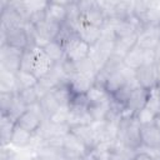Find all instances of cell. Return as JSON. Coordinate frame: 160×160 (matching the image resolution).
I'll use <instances>...</instances> for the list:
<instances>
[{
	"instance_id": "33",
	"label": "cell",
	"mask_w": 160,
	"mask_h": 160,
	"mask_svg": "<svg viewBox=\"0 0 160 160\" xmlns=\"http://www.w3.org/2000/svg\"><path fill=\"white\" fill-rule=\"evenodd\" d=\"M69 118V108H60L55 112H52L46 120L52 124H68Z\"/></svg>"
},
{
	"instance_id": "13",
	"label": "cell",
	"mask_w": 160,
	"mask_h": 160,
	"mask_svg": "<svg viewBox=\"0 0 160 160\" xmlns=\"http://www.w3.org/2000/svg\"><path fill=\"white\" fill-rule=\"evenodd\" d=\"M68 1H49L46 6V19L58 24H64L68 18Z\"/></svg>"
},
{
	"instance_id": "28",
	"label": "cell",
	"mask_w": 160,
	"mask_h": 160,
	"mask_svg": "<svg viewBox=\"0 0 160 160\" xmlns=\"http://www.w3.org/2000/svg\"><path fill=\"white\" fill-rule=\"evenodd\" d=\"M75 68H76V72L82 74V75H85V76H89V78H91L92 80L96 79L98 70H96V68L94 66L92 61L89 59V56L85 58V59H82V60H80V61H78V62H75Z\"/></svg>"
},
{
	"instance_id": "17",
	"label": "cell",
	"mask_w": 160,
	"mask_h": 160,
	"mask_svg": "<svg viewBox=\"0 0 160 160\" xmlns=\"http://www.w3.org/2000/svg\"><path fill=\"white\" fill-rule=\"evenodd\" d=\"M109 21L111 22V26H112V29H114V32H115L116 39L138 34V28H136L129 19H126V20L110 19Z\"/></svg>"
},
{
	"instance_id": "22",
	"label": "cell",
	"mask_w": 160,
	"mask_h": 160,
	"mask_svg": "<svg viewBox=\"0 0 160 160\" xmlns=\"http://www.w3.org/2000/svg\"><path fill=\"white\" fill-rule=\"evenodd\" d=\"M0 92H12L18 94L16 76L15 74L0 69Z\"/></svg>"
},
{
	"instance_id": "30",
	"label": "cell",
	"mask_w": 160,
	"mask_h": 160,
	"mask_svg": "<svg viewBox=\"0 0 160 160\" xmlns=\"http://www.w3.org/2000/svg\"><path fill=\"white\" fill-rule=\"evenodd\" d=\"M18 96L22 100V102L26 105V106H30L32 104H36L39 102L40 100V96L36 91V88H28V89H22L18 92Z\"/></svg>"
},
{
	"instance_id": "5",
	"label": "cell",
	"mask_w": 160,
	"mask_h": 160,
	"mask_svg": "<svg viewBox=\"0 0 160 160\" xmlns=\"http://www.w3.org/2000/svg\"><path fill=\"white\" fill-rule=\"evenodd\" d=\"M150 98V91L146 89H142L140 86L135 88L125 105V111L122 116H135L136 112H139L142 108L146 106V102Z\"/></svg>"
},
{
	"instance_id": "14",
	"label": "cell",
	"mask_w": 160,
	"mask_h": 160,
	"mask_svg": "<svg viewBox=\"0 0 160 160\" xmlns=\"http://www.w3.org/2000/svg\"><path fill=\"white\" fill-rule=\"evenodd\" d=\"M124 65L128 66L129 69L136 71L139 68L145 65V49L140 46H134L122 59Z\"/></svg>"
},
{
	"instance_id": "35",
	"label": "cell",
	"mask_w": 160,
	"mask_h": 160,
	"mask_svg": "<svg viewBox=\"0 0 160 160\" xmlns=\"http://www.w3.org/2000/svg\"><path fill=\"white\" fill-rule=\"evenodd\" d=\"M152 1H134V15L141 16L151 5Z\"/></svg>"
},
{
	"instance_id": "25",
	"label": "cell",
	"mask_w": 160,
	"mask_h": 160,
	"mask_svg": "<svg viewBox=\"0 0 160 160\" xmlns=\"http://www.w3.org/2000/svg\"><path fill=\"white\" fill-rule=\"evenodd\" d=\"M51 92H52L54 98L56 99L58 104H59L61 108H69V105H70V102H71L74 95H72L71 90L69 89L68 84H64V85L58 86V88L54 89Z\"/></svg>"
},
{
	"instance_id": "11",
	"label": "cell",
	"mask_w": 160,
	"mask_h": 160,
	"mask_svg": "<svg viewBox=\"0 0 160 160\" xmlns=\"http://www.w3.org/2000/svg\"><path fill=\"white\" fill-rule=\"evenodd\" d=\"M70 132H72L89 150H92L98 145V139H96L90 124L72 126V128H70Z\"/></svg>"
},
{
	"instance_id": "6",
	"label": "cell",
	"mask_w": 160,
	"mask_h": 160,
	"mask_svg": "<svg viewBox=\"0 0 160 160\" xmlns=\"http://www.w3.org/2000/svg\"><path fill=\"white\" fill-rule=\"evenodd\" d=\"M61 149H62V152L68 160L76 159V158H84V156H88L90 152V150L72 132H69L64 138V142H62Z\"/></svg>"
},
{
	"instance_id": "3",
	"label": "cell",
	"mask_w": 160,
	"mask_h": 160,
	"mask_svg": "<svg viewBox=\"0 0 160 160\" xmlns=\"http://www.w3.org/2000/svg\"><path fill=\"white\" fill-rule=\"evenodd\" d=\"M0 45H9L22 50L29 48L30 39L25 29V25L12 28L9 30H0Z\"/></svg>"
},
{
	"instance_id": "38",
	"label": "cell",
	"mask_w": 160,
	"mask_h": 160,
	"mask_svg": "<svg viewBox=\"0 0 160 160\" xmlns=\"http://www.w3.org/2000/svg\"><path fill=\"white\" fill-rule=\"evenodd\" d=\"M151 92H152V94H154V95L160 100V85H158L154 90H151Z\"/></svg>"
},
{
	"instance_id": "27",
	"label": "cell",
	"mask_w": 160,
	"mask_h": 160,
	"mask_svg": "<svg viewBox=\"0 0 160 160\" xmlns=\"http://www.w3.org/2000/svg\"><path fill=\"white\" fill-rule=\"evenodd\" d=\"M132 15H134V1H116L114 19L126 20Z\"/></svg>"
},
{
	"instance_id": "34",
	"label": "cell",
	"mask_w": 160,
	"mask_h": 160,
	"mask_svg": "<svg viewBox=\"0 0 160 160\" xmlns=\"http://www.w3.org/2000/svg\"><path fill=\"white\" fill-rule=\"evenodd\" d=\"M16 94L12 92H0V112L1 115H8L11 104L15 99Z\"/></svg>"
},
{
	"instance_id": "16",
	"label": "cell",
	"mask_w": 160,
	"mask_h": 160,
	"mask_svg": "<svg viewBox=\"0 0 160 160\" xmlns=\"http://www.w3.org/2000/svg\"><path fill=\"white\" fill-rule=\"evenodd\" d=\"M139 20L142 25V28H154L160 26V9H159V1H152L150 8L139 16Z\"/></svg>"
},
{
	"instance_id": "15",
	"label": "cell",
	"mask_w": 160,
	"mask_h": 160,
	"mask_svg": "<svg viewBox=\"0 0 160 160\" xmlns=\"http://www.w3.org/2000/svg\"><path fill=\"white\" fill-rule=\"evenodd\" d=\"M31 141H32V132L20 128L16 124L12 131V135H11L10 145L15 149H28L30 148Z\"/></svg>"
},
{
	"instance_id": "21",
	"label": "cell",
	"mask_w": 160,
	"mask_h": 160,
	"mask_svg": "<svg viewBox=\"0 0 160 160\" xmlns=\"http://www.w3.org/2000/svg\"><path fill=\"white\" fill-rule=\"evenodd\" d=\"M42 50L45 51V54L48 55V58L55 64V62H60L65 59V50H64V46L60 41L58 40H52V41H49L44 48Z\"/></svg>"
},
{
	"instance_id": "1",
	"label": "cell",
	"mask_w": 160,
	"mask_h": 160,
	"mask_svg": "<svg viewBox=\"0 0 160 160\" xmlns=\"http://www.w3.org/2000/svg\"><path fill=\"white\" fill-rule=\"evenodd\" d=\"M118 140L131 149L138 150L141 146L140 124L136 121L135 116H122L119 122Z\"/></svg>"
},
{
	"instance_id": "2",
	"label": "cell",
	"mask_w": 160,
	"mask_h": 160,
	"mask_svg": "<svg viewBox=\"0 0 160 160\" xmlns=\"http://www.w3.org/2000/svg\"><path fill=\"white\" fill-rule=\"evenodd\" d=\"M24 50L9 45H0V69L16 74L21 69Z\"/></svg>"
},
{
	"instance_id": "41",
	"label": "cell",
	"mask_w": 160,
	"mask_h": 160,
	"mask_svg": "<svg viewBox=\"0 0 160 160\" xmlns=\"http://www.w3.org/2000/svg\"><path fill=\"white\" fill-rule=\"evenodd\" d=\"M70 160H90L89 156H84V158H76V159H70Z\"/></svg>"
},
{
	"instance_id": "29",
	"label": "cell",
	"mask_w": 160,
	"mask_h": 160,
	"mask_svg": "<svg viewBox=\"0 0 160 160\" xmlns=\"http://www.w3.org/2000/svg\"><path fill=\"white\" fill-rule=\"evenodd\" d=\"M35 49L36 46L30 45L24 50L22 59H21V69L22 71L32 72V65H34V59H35Z\"/></svg>"
},
{
	"instance_id": "9",
	"label": "cell",
	"mask_w": 160,
	"mask_h": 160,
	"mask_svg": "<svg viewBox=\"0 0 160 160\" xmlns=\"http://www.w3.org/2000/svg\"><path fill=\"white\" fill-rule=\"evenodd\" d=\"M140 138L141 146L145 148H160V129L154 124L140 125Z\"/></svg>"
},
{
	"instance_id": "36",
	"label": "cell",
	"mask_w": 160,
	"mask_h": 160,
	"mask_svg": "<svg viewBox=\"0 0 160 160\" xmlns=\"http://www.w3.org/2000/svg\"><path fill=\"white\" fill-rule=\"evenodd\" d=\"M134 160H154L150 155H148L146 152H142V151H138L136 156L134 158Z\"/></svg>"
},
{
	"instance_id": "4",
	"label": "cell",
	"mask_w": 160,
	"mask_h": 160,
	"mask_svg": "<svg viewBox=\"0 0 160 160\" xmlns=\"http://www.w3.org/2000/svg\"><path fill=\"white\" fill-rule=\"evenodd\" d=\"M62 46L65 50V59H68L72 62H78L89 56L90 45H88L85 41H82L78 36V34L74 35L72 38H70L68 41H65L62 44Z\"/></svg>"
},
{
	"instance_id": "7",
	"label": "cell",
	"mask_w": 160,
	"mask_h": 160,
	"mask_svg": "<svg viewBox=\"0 0 160 160\" xmlns=\"http://www.w3.org/2000/svg\"><path fill=\"white\" fill-rule=\"evenodd\" d=\"M135 76L140 88L146 89L149 91L154 90L158 86V76H156V64L154 65H144L135 71Z\"/></svg>"
},
{
	"instance_id": "26",
	"label": "cell",
	"mask_w": 160,
	"mask_h": 160,
	"mask_svg": "<svg viewBox=\"0 0 160 160\" xmlns=\"http://www.w3.org/2000/svg\"><path fill=\"white\" fill-rule=\"evenodd\" d=\"M39 104H40V106H41V110H42V114H44L45 119H48L52 112H55L58 109L61 108V106L58 104L56 99L54 98L52 92H48V94H45L42 98H40Z\"/></svg>"
},
{
	"instance_id": "42",
	"label": "cell",
	"mask_w": 160,
	"mask_h": 160,
	"mask_svg": "<svg viewBox=\"0 0 160 160\" xmlns=\"http://www.w3.org/2000/svg\"><path fill=\"white\" fill-rule=\"evenodd\" d=\"M159 9H160V1H159Z\"/></svg>"
},
{
	"instance_id": "31",
	"label": "cell",
	"mask_w": 160,
	"mask_h": 160,
	"mask_svg": "<svg viewBox=\"0 0 160 160\" xmlns=\"http://www.w3.org/2000/svg\"><path fill=\"white\" fill-rule=\"evenodd\" d=\"M28 110V106L22 102V100L18 96V94L15 95V99H14V101H12V104H11V108H10V110H9V112H8V116H10L12 120H18L25 111Z\"/></svg>"
},
{
	"instance_id": "23",
	"label": "cell",
	"mask_w": 160,
	"mask_h": 160,
	"mask_svg": "<svg viewBox=\"0 0 160 160\" xmlns=\"http://www.w3.org/2000/svg\"><path fill=\"white\" fill-rule=\"evenodd\" d=\"M110 104H111V100L108 102H101V104H89L88 111H89L92 121L106 120V118L110 112Z\"/></svg>"
},
{
	"instance_id": "18",
	"label": "cell",
	"mask_w": 160,
	"mask_h": 160,
	"mask_svg": "<svg viewBox=\"0 0 160 160\" xmlns=\"http://www.w3.org/2000/svg\"><path fill=\"white\" fill-rule=\"evenodd\" d=\"M85 98L89 104H101V102H108L111 100V95L109 91L100 84H94L89 91L85 94Z\"/></svg>"
},
{
	"instance_id": "39",
	"label": "cell",
	"mask_w": 160,
	"mask_h": 160,
	"mask_svg": "<svg viewBox=\"0 0 160 160\" xmlns=\"http://www.w3.org/2000/svg\"><path fill=\"white\" fill-rule=\"evenodd\" d=\"M154 125L158 126L160 129V112H158V115L155 116V120H154Z\"/></svg>"
},
{
	"instance_id": "12",
	"label": "cell",
	"mask_w": 160,
	"mask_h": 160,
	"mask_svg": "<svg viewBox=\"0 0 160 160\" xmlns=\"http://www.w3.org/2000/svg\"><path fill=\"white\" fill-rule=\"evenodd\" d=\"M94 84H95V80L79 72L72 75L68 81V86L71 90L72 95H85Z\"/></svg>"
},
{
	"instance_id": "20",
	"label": "cell",
	"mask_w": 160,
	"mask_h": 160,
	"mask_svg": "<svg viewBox=\"0 0 160 160\" xmlns=\"http://www.w3.org/2000/svg\"><path fill=\"white\" fill-rule=\"evenodd\" d=\"M16 121L12 120L8 115H1L0 116V142L1 146H8L10 145L11 135L15 129Z\"/></svg>"
},
{
	"instance_id": "10",
	"label": "cell",
	"mask_w": 160,
	"mask_h": 160,
	"mask_svg": "<svg viewBox=\"0 0 160 160\" xmlns=\"http://www.w3.org/2000/svg\"><path fill=\"white\" fill-rule=\"evenodd\" d=\"M76 34L82 41H85L88 45L92 46L100 40L101 28H98V26L79 21V24L76 26Z\"/></svg>"
},
{
	"instance_id": "19",
	"label": "cell",
	"mask_w": 160,
	"mask_h": 160,
	"mask_svg": "<svg viewBox=\"0 0 160 160\" xmlns=\"http://www.w3.org/2000/svg\"><path fill=\"white\" fill-rule=\"evenodd\" d=\"M138 44V34L125 36V38H119L115 40L114 45V55L119 58H125V55Z\"/></svg>"
},
{
	"instance_id": "32",
	"label": "cell",
	"mask_w": 160,
	"mask_h": 160,
	"mask_svg": "<svg viewBox=\"0 0 160 160\" xmlns=\"http://www.w3.org/2000/svg\"><path fill=\"white\" fill-rule=\"evenodd\" d=\"M156 115H158V112H155L151 109H149L148 106H145L139 112H136L135 119L140 125H150V124H154Z\"/></svg>"
},
{
	"instance_id": "24",
	"label": "cell",
	"mask_w": 160,
	"mask_h": 160,
	"mask_svg": "<svg viewBox=\"0 0 160 160\" xmlns=\"http://www.w3.org/2000/svg\"><path fill=\"white\" fill-rule=\"evenodd\" d=\"M16 76V85H18V92L22 89H28V88H35L39 82V79L32 74V72H28V71H18L15 74Z\"/></svg>"
},
{
	"instance_id": "8",
	"label": "cell",
	"mask_w": 160,
	"mask_h": 160,
	"mask_svg": "<svg viewBox=\"0 0 160 160\" xmlns=\"http://www.w3.org/2000/svg\"><path fill=\"white\" fill-rule=\"evenodd\" d=\"M52 64L54 62L48 58V55L45 54L42 48L36 46V49H35V59H34V65H32V74L38 79H41V78H44L45 75L49 74Z\"/></svg>"
},
{
	"instance_id": "37",
	"label": "cell",
	"mask_w": 160,
	"mask_h": 160,
	"mask_svg": "<svg viewBox=\"0 0 160 160\" xmlns=\"http://www.w3.org/2000/svg\"><path fill=\"white\" fill-rule=\"evenodd\" d=\"M155 51V60H156V64H160V41L159 44L156 45V48L154 49Z\"/></svg>"
},
{
	"instance_id": "40",
	"label": "cell",
	"mask_w": 160,
	"mask_h": 160,
	"mask_svg": "<svg viewBox=\"0 0 160 160\" xmlns=\"http://www.w3.org/2000/svg\"><path fill=\"white\" fill-rule=\"evenodd\" d=\"M156 76H158V85H160V64H156Z\"/></svg>"
}]
</instances>
